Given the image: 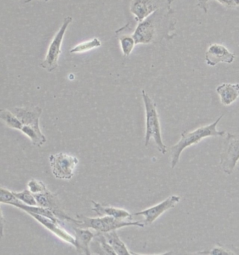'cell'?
Instances as JSON below:
<instances>
[{"instance_id": "25", "label": "cell", "mask_w": 239, "mask_h": 255, "mask_svg": "<svg viewBox=\"0 0 239 255\" xmlns=\"http://www.w3.org/2000/svg\"><path fill=\"white\" fill-rule=\"evenodd\" d=\"M225 7L239 9V0H215Z\"/></svg>"}, {"instance_id": "18", "label": "cell", "mask_w": 239, "mask_h": 255, "mask_svg": "<svg viewBox=\"0 0 239 255\" xmlns=\"http://www.w3.org/2000/svg\"><path fill=\"white\" fill-rule=\"evenodd\" d=\"M101 41H100L99 38H94L91 40L84 41L77 44L75 47L72 48L70 50V52L71 53H82L88 52L94 49H97L101 46Z\"/></svg>"}, {"instance_id": "2", "label": "cell", "mask_w": 239, "mask_h": 255, "mask_svg": "<svg viewBox=\"0 0 239 255\" xmlns=\"http://www.w3.org/2000/svg\"><path fill=\"white\" fill-rule=\"evenodd\" d=\"M224 115H222L219 118L209 125L198 128L193 131L182 132L181 137L178 142L171 148V166L175 168L178 165L180 156L182 151L189 146L194 145L200 142L202 139L210 137H223L226 135V131H220L217 129V126L219 124Z\"/></svg>"}, {"instance_id": "5", "label": "cell", "mask_w": 239, "mask_h": 255, "mask_svg": "<svg viewBox=\"0 0 239 255\" xmlns=\"http://www.w3.org/2000/svg\"><path fill=\"white\" fill-rule=\"evenodd\" d=\"M72 20H73L72 17H65L61 27L57 33L55 34L50 44L45 58L40 64L41 68L47 70L48 72H52L58 68V59L62 53L61 46L63 39L69 25L71 24Z\"/></svg>"}, {"instance_id": "6", "label": "cell", "mask_w": 239, "mask_h": 255, "mask_svg": "<svg viewBox=\"0 0 239 255\" xmlns=\"http://www.w3.org/2000/svg\"><path fill=\"white\" fill-rule=\"evenodd\" d=\"M50 165L53 176L59 180H71L78 165V158L65 153H58L49 156Z\"/></svg>"}, {"instance_id": "15", "label": "cell", "mask_w": 239, "mask_h": 255, "mask_svg": "<svg viewBox=\"0 0 239 255\" xmlns=\"http://www.w3.org/2000/svg\"><path fill=\"white\" fill-rule=\"evenodd\" d=\"M75 232V239L77 241L78 251L82 250L86 255H91L89 251V244L92 239L95 237V234L89 230V229L80 228V227H74Z\"/></svg>"}, {"instance_id": "4", "label": "cell", "mask_w": 239, "mask_h": 255, "mask_svg": "<svg viewBox=\"0 0 239 255\" xmlns=\"http://www.w3.org/2000/svg\"><path fill=\"white\" fill-rule=\"evenodd\" d=\"M78 223L77 226L80 228L91 229L97 232L107 233L125 227H144L142 222H133L129 220H120L110 216H103L100 218H88L84 215H77Z\"/></svg>"}, {"instance_id": "19", "label": "cell", "mask_w": 239, "mask_h": 255, "mask_svg": "<svg viewBox=\"0 0 239 255\" xmlns=\"http://www.w3.org/2000/svg\"><path fill=\"white\" fill-rule=\"evenodd\" d=\"M120 43L122 53H123V56L125 57L130 56V53L133 51L135 45H136L135 39H133L132 35L121 36L120 38Z\"/></svg>"}, {"instance_id": "12", "label": "cell", "mask_w": 239, "mask_h": 255, "mask_svg": "<svg viewBox=\"0 0 239 255\" xmlns=\"http://www.w3.org/2000/svg\"><path fill=\"white\" fill-rule=\"evenodd\" d=\"M32 216V218L35 219L37 222H39L42 226H44L46 229L49 230L50 232L53 233L55 235L57 236L60 239L65 241V242L69 243V244L72 245L74 247H77V241L75 237H72L70 235L68 232L65 230L64 229L62 228L60 225L59 222H56L51 220V219L46 218V217L43 216V215L35 214V213H27Z\"/></svg>"}, {"instance_id": "3", "label": "cell", "mask_w": 239, "mask_h": 255, "mask_svg": "<svg viewBox=\"0 0 239 255\" xmlns=\"http://www.w3.org/2000/svg\"><path fill=\"white\" fill-rule=\"evenodd\" d=\"M142 97L145 110L144 146H148L150 139L152 138L156 143L158 150L161 154H165L167 152V146L163 142L159 114L156 109V103L144 90L142 91Z\"/></svg>"}, {"instance_id": "17", "label": "cell", "mask_w": 239, "mask_h": 255, "mask_svg": "<svg viewBox=\"0 0 239 255\" xmlns=\"http://www.w3.org/2000/svg\"><path fill=\"white\" fill-rule=\"evenodd\" d=\"M0 118L10 128L21 130L23 124L11 110L6 109L0 110Z\"/></svg>"}, {"instance_id": "9", "label": "cell", "mask_w": 239, "mask_h": 255, "mask_svg": "<svg viewBox=\"0 0 239 255\" xmlns=\"http://www.w3.org/2000/svg\"><path fill=\"white\" fill-rule=\"evenodd\" d=\"M180 201V197L179 196L172 195L165 199L162 202L158 203L155 206L150 207L147 209L142 210L138 213H135V216H143L144 225H152L153 222L156 221L158 218L166 213L168 210L174 208Z\"/></svg>"}, {"instance_id": "10", "label": "cell", "mask_w": 239, "mask_h": 255, "mask_svg": "<svg viewBox=\"0 0 239 255\" xmlns=\"http://www.w3.org/2000/svg\"><path fill=\"white\" fill-rule=\"evenodd\" d=\"M10 110L18 117L23 127H30L37 131L42 132L39 127V119L42 114V108L39 107H23L11 108Z\"/></svg>"}, {"instance_id": "8", "label": "cell", "mask_w": 239, "mask_h": 255, "mask_svg": "<svg viewBox=\"0 0 239 255\" xmlns=\"http://www.w3.org/2000/svg\"><path fill=\"white\" fill-rule=\"evenodd\" d=\"M172 3L173 0H132L130 11L139 23L156 10Z\"/></svg>"}, {"instance_id": "21", "label": "cell", "mask_w": 239, "mask_h": 255, "mask_svg": "<svg viewBox=\"0 0 239 255\" xmlns=\"http://www.w3.org/2000/svg\"><path fill=\"white\" fill-rule=\"evenodd\" d=\"M28 189L33 194H40V193H45L48 191L47 188H46L45 184L43 183L41 181L37 180H31L29 181L27 184Z\"/></svg>"}, {"instance_id": "7", "label": "cell", "mask_w": 239, "mask_h": 255, "mask_svg": "<svg viewBox=\"0 0 239 255\" xmlns=\"http://www.w3.org/2000/svg\"><path fill=\"white\" fill-rule=\"evenodd\" d=\"M239 161V135L227 133L224 147L220 157L222 170L231 175Z\"/></svg>"}, {"instance_id": "14", "label": "cell", "mask_w": 239, "mask_h": 255, "mask_svg": "<svg viewBox=\"0 0 239 255\" xmlns=\"http://www.w3.org/2000/svg\"><path fill=\"white\" fill-rule=\"evenodd\" d=\"M93 210L100 217L110 216L120 220H131L132 215L129 212L115 207L104 206L100 203L92 201Z\"/></svg>"}, {"instance_id": "16", "label": "cell", "mask_w": 239, "mask_h": 255, "mask_svg": "<svg viewBox=\"0 0 239 255\" xmlns=\"http://www.w3.org/2000/svg\"><path fill=\"white\" fill-rule=\"evenodd\" d=\"M105 237L108 244L114 249L117 255H132L128 251L126 246L119 237L116 230L111 231L110 232L104 233Z\"/></svg>"}, {"instance_id": "24", "label": "cell", "mask_w": 239, "mask_h": 255, "mask_svg": "<svg viewBox=\"0 0 239 255\" xmlns=\"http://www.w3.org/2000/svg\"><path fill=\"white\" fill-rule=\"evenodd\" d=\"M199 254L204 255H235V253H232V251H229V250L225 249L223 247H215L211 251H206L202 253L200 252Z\"/></svg>"}, {"instance_id": "13", "label": "cell", "mask_w": 239, "mask_h": 255, "mask_svg": "<svg viewBox=\"0 0 239 255\" xmlns=\"http://www.w3.org/2000/svg\"><path fill=\"white\" fill-rule=\"evenodd\" d=\"M216 92L219 95L222 104L230 106L239 98V84L223 83L217 87Z\"/></svg>"}, {"instance_id": "1", "label": "cell", "mask_w": 239, "mask_h": 255, "mask_svg": "<svg viewBox=\"0 0 239 255\" xmlns=\"http://www.w3.org/2000/svg\"><path fill=\"white\" fill-rule=\"evenodd\" d=\"M176 24L174 11L172 4H169L139 22L132 36L136 44H150L156 40L158 36L161 39L171 40L176 34Z\"/></svg>"}, {"instance_id": "23", "label": "cell", "mask_w": 239, "mask_h": 255, "mask_svg": "<svg viewBox=\"0 0 239 255\" xmlns=\"http://www.w3.org/2000/svg\"><path fill=\"white\" fill-rule=\"evenodd\" d=\"M96 236L98 237V241H99L100 244H101V248H103V251L106 252V254L113 255H117L114 249H113V248H112V246L108 244L104 234H103L102 233H99V234H96Z\"/></svg>"}, {"instance_id": "11", "label": "cell", "mask_w": 239, "mask_h": 255, "mask_svg": "<svg viewBox=\"0 0 239 255\" xmlns=\"http://www.w3.org/2000/svg\"><path fill=\"white\" fill-rule=\"evenodd\" d=\"M206 63L211 67L220 63L232 64L235 61V54L224 45L213 44L209 46L206 52Z\"/></svg>"}, {"instance_id": "20", "label": "cell", "mask_w": 239, "mask_h": 255, "mask_svg": "<svg viewBox=\"0 0 239 255\" xmlns=\"http://www.w3.org/2000/svg\"><path fill=\"white\" fill-rule=\"evenodd\" d=\"M13 194H14L17 199L21 201L22 203L27 205V206H38L34 194L29 189H25L21 192H14L13 191Z\"/></svg>"}, {"instance_id": "26", "label": "cell", "mask_w": 239, "mask_h": 255, "mask_svg": "<svg viewBox=\"0 0 239 255\" xmlns=\"http://www.w3.org/2000/svg\"><path fill=\"white\" fill-rule=\"evenodd\" d=\"M197 6L202 10L204 13H207L209 11V2L211 0H196Z\"/></svg>"}, {"instance_id": "27", "label": "cell", "mask_w": 239, "mask_h": 255, "mask_svg": "<svg viewBox=\"0 0 239 255\" xmlns=\"http://www.w3.org/2000/svg\"><path fill=\"white\" fill-rule=\"evenodd\" d=\"M32 1H33V0H25V4H27V3H30ZM44 1H46V2H47V1H49V0H44Z\"/></svg>"}, {"instance_id": "22", "label": "cell", "mask_w": 239, "mask_h": 255, "mask_svg": "<svg viewBox=\"0 0 239 255\" xmlns=\"http://www.w3.org/2000/svg\"><path fill=\"white\" fill-rule=\"evenodd\" d=\"M0 193V201L1 203L10 205L12 203L16 202L18 200L15 197L13 191L8 190L4 188L1 187Z\"/></svg>"}]
</instances>
